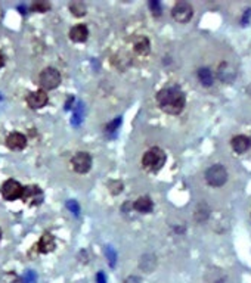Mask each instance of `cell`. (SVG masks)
I'll return each instance as SVG.
<instances>
[{
  "label": "cell",
  "mask_w": 251,
  "mask_h": 283,
  "mask_svg": "<svg viewBox=\"0 0 251 283\" xmlns=\"http://www.w3.org/2000/svg\"><path fill=\"white\" fill-rule=\"evenodd\" d=\"M157 104L169 115H179L186 105V94L179 86H167L157 93Z\"/></svg>",
  "instance_id": "obj_1"
},
{
  "label": "cell",
  "mask_w": 251,
  "mask_h": 283,
  "mask_svg": "<svg viewBox=\"0 0 251 283\" xmlns=\"http://www.w3.org/2000/svg\"><path fill=\"white\" fill-rule=\"evenodd\" d=\"M167 161V155L161 148H151L142 156V167L149 173H158Z\"/></svg>",
  "instance_id": "obj_2"
},
{
  "label": "cell",
  "mask_w": 251,
  "mask_h": 283,
  "mask_svg": "<svg viewBox=\"0 0 251 283\" xmlns=\"http://www.w3.org/2000/svg\"><path fill=\"white\" fill-rule=\"evenodd\" d=\"M205 181L211 187H222L228 181V171L222 164H213L205 170Z\"/></svg>",
  "instance_id": "obj_3"
},
{
  "label": "cell",
  "mask_w": 251,
  "mask_h": 283,
  "mask_svg": "<svg viewBox=\"0 0 251 283\" xmlns=\"http://www.w3.org/2000/svg\"><path fill=\"white\" fill-rule=\"evenodd\" d=\"M61 74L56 68H45L40 75H39V84L45 88V90H53L61 84Z\"/></svg>",
  "instance_id": "obj_4"
},
{
  "label": "cell",
  "mask_w": 251,
  "mask_h": 283,
  "mask_svg": "<svg viewBox=\"0 0 251 283\" xmlns=\"http://www.w3.org/2000/svg\"><path fill=\"white\" fill-rule=\"evenodd\" d=\"M23 191H24V186L17 181V180H6L2 187H0V194L2 196L6 199V201H15V199H20L21 195H23Z\"/></svg>",
  "instance_id": "obj_5"
},
{
  "label": "cell",
  "mask_w": 251,
  "mask_h": 283,
  "mask_svg": "<svg viewBox=\"0 0 251 283\" xmlns=\"http://www.w3.org/2000/svg\"><path fill=\"white\" fill-rule=\"evenodd\" d=\"M172 17L179 24H186L194 17V8L188 2H178L172 9Z\"/></svg>",
  "instance_id": "obj_6"
},
{
  "label": "cell",
  "mask_w": 251,
  "mask_h": 283,
  "mask_svg": "<svg viewBox=\"0 0 251 283\" xmlns=\"http://www.w3.org/2000/svg\"><path fill=\"white\" fill-rule=\"evenodd\" d=\"M21 199H23L27 205H30V207H37V205H40V204L43 202L45 195H43L42 189H40L39 186L31 184V186H25V187H24Z\"/></svg>",
  "instance_id": "obj_7"
},
{
  "label": "cell",
  "mask_w": 251,
  "mask_h": 283,
  "mask_svg": "<svg viewBox=\"0 0 251 283\" xmlns=\"http://www.w3.org/2000/svg\"><path fill=\"white\" fill-rule=\"evenodd\" d=\"M71 165L75 173L86 174L92 168V156L88 152H77L71 159Z\"/></svg>",
  "instance_id": "obj_8"
},
{
  "label": "cell",
  "mask_w": 251,
  "mask_h": 283,
  "mask_svg": "<svg viewBox=\"0 0 251 283\" xmlns=\"http://www.w3.org/2000/svg\"><path fill=\"white\" fill-rule=\"evenodd\" d=\"M216 75H217V78H219L222 83L230 84V83H233L235 78H236V69H235L229 62L225 61V62L219 64Z\"/></svg>",
  "instance_id": "obj_9"
},
{
  "label": "cell",
  "mask_w": 251,
  "mask_h": 283,
  "mask_svg": "<svg viewBox=\"0 0 251 283\" xmlns=\"http://www.w3.org/2000/svg\"><path fill=\"white\" fill-rule=\"evenodd\" d=\"M47 94L45 90H36V91H31L28 96H27V104L31 109H40L43 107L47 105Z\"/></svg>",
  "instance_id": "obj_10"
},
{
  "label": "cell",
  "mask_w": 251,
  "mask_h": 283,
  "mask_svg": "<svg viewBox=\"0 0 251 283\" xmlns=\"http://www.w3.org/2000/svg\"><path fill=\"white\" fill-rule=\"evenodd\" d=\"M6 146L11 151H23L27 146V137L23 133L14 131L6 137Z\"/></svg>",
  "instance_id": "obj_11"
},
{
  "label": "cell",
  "mask_w": 251,
  "mask_h": 283,
  "mask_svg": "<svg viewBox=\"0 0 251 283\" xmlns=\"http://www.w3.org/2000/svg\"><path fill=\"white\" fill-rule=\"evenodd\" d=\"M230 146L233 149L235 153H244L247 152L250 148H251V139L248 136H244V134H236L232 137L230 140Z\"/></svg>",
  "instance_id": "obj_12"
},
{
  "label": "cell",
  "mask_w": 251,
  "mask_h": 283,
  "mask_svg": "<svg viewBox=\"0 0 251 283\" xmlns=\"http://www.w3.org/2000/svg\"><path fill=\"white\" fill-rule=\"evenodd\" d=\"M55 246H56V243H55L53 235H50V233H43V236L40 238L39 243L36 245V249H37V252H40V254H49V252H52V251L55 249Z\"/></svg>",
  "instance_id": "obj_13"
},
{
  "label": "cell",
  "mask_w": 251,
  "mask_h": 283,
  "mask_svg": "<svg viewBox=\"0 0 251 283\" xmlns=\"http://www.w3.org/2000/svg\"><path fill=\"white\" fill-rule=\"evenodd\" d=\"M68 34H69V39L72 42H75V43H85L88 40V37H89V30H88L86 25L80 24V25L72 27Z\"/></svg>",
  "instance_id": "obj_14"
},
{
  "label": "cell",
  "mask_w": 251,
  "mask_h": 283,
  "mask_svg": "<svg viewBox=\"0 0 251 283\" xmlns=\"http://www.w3.org/2000/svg\"><path fill=\"white\" fill-rule=\"evenodd\" d=\"M204 279H205L207 283H226V280H228V277L223 273V270L216 268V267L208 268L205 276H204Z\"/></svg>",
  "instance_id": "obj_15"
},
{
  "label": "cell",
  "mask_w": 251,
  "mask_h": 283,
  "mask_svg": "<svg viewBox=\"0 0 251 283\" xmlns=\"http://www.w3.org/2000/svg\"><path fill=\"white\" fill-rule=\"evenodd\" d=\"M133 49H135V52H136L137 55L145 56V55H148L149 50H151V43H149V40H148L145 36H137V37L133 40Z\"/></svg>",
  "instance_id": "obj_16"
},
{
  "label": "cell",
  "mask_w": 251,
  "mask_h": 283,
  "mask_svg": "<svg viewBox=\"0 0 251 283\" xmlns=\"http://www.w3.org/2000/svg\"><path fill=\"white\" fill-rule=\"evenodd\" d=\"M135 210L139 211V213H143V214H148L154 210V202L149 196H140L136 199V202L133 204Z\"/></svg>",
  "instance_id": "obj_17"
},
{
  "label": "cell",
  "mask_w": 251,
  "mask_h": 283,
  "mask_svg": "<svg viewBox=\"0 0 251 283\" xmlns=\"http://www.w3.org/2000/svg\"><path fill=\"white\" fill-rule=\"evenodd\" d=\"M197 75H198L200 83H201L204 87H211V86H213V83H214V75H213V72H211L210 68H207V66L200 68V69L197 71Z\"/></svg>",
  "instance_id": "obj_18"
},
{
  "label": "cell",
  "mask_w": 251,
  "mask_h": 283,
  "mask_svg": "<svg viewBox=\"0 0 251 283\" xmlns=\"http://www.w3.org/2000/svg\"><path fill=\"white\" fill-rule=\"evenodd\" d=\"M139 267H140V270H143L145 273H152L154 268L157 267V257L152 255V254H145V255L140 258Z\"/></svg>",
  "instance_id": "obj_19"
},
{
  "label": "cell",
  "mask_w": 251,
  "mask_h": 283,
  "mask_svg": "<svg viewBox=\"0 0 251 283\" xmlns=\"http://www.w3.org/2000/svg\"><path fill=\"white\" fill-rule=\"evenodd\" d=\"M208 217H210V207H208L205 202H201V204L197 207V210H195L194 218H195V221H198V223H204Z\"/></svg>",
  "instance_id": "obj_20"
},
{
  "label": "cell",
  "mask_w": 251,
  "mask_h": 283,
  "mask_svg": "<svg viewBox=\"0 0 251 283\" xmlns=\"http://www.w3.org/2000/svg\"><path fill=\"white\" fill-rule=\"evenodd\" d=\"M69 11L77 18H81V17H85L88 14V8H86V5L83 3V2H72V3H69Z\"/></svg>",
  "instance_id": "obj_21"
},
{
  "label": "cell",
  "mask_w": 251,
  "mask_h": 283,
  "mask_svg": "<svg viewBox=\"0 0 251 283\" xmlns=\"http://www.w3.org/2000/svg\"><path fill=\"white\" fill-rule=\"evenodd\" d=\"M21 283H37V274L33 270H27L21 279Z\"/></svg>",
  "instance_id": "obj_22"
},
{
  "label": "cell",
  "mask_w": 251,
  "mask_h": 283,
  "mask_svg": "<svg viewBox=\"0 0 251 283\" xmlns=\"http://www.w3.org/2000/svg\"><path fill=\"white\" fill-rule=\"evenodd\" d=\"M120 126H121V117H117L114 121H111V123L107 126V133H114V131H117Z\"/></svg>",
  "instance_id": "obj_23"
},
{
  "label": "cell",
  "mask_w": 251,
  "mask_h": 283,
  "mask_svg": "<svg viewBox=\"0 0 251 283\" xmlns=\"http://www.w3.org/2000/svg\"><path fill=\"white\" fill-rule=\"evenodd\" d=\"M105 254H107V258L110 260V264H111V265H115V260H117V255H115V252L113 251V248L107 246V248H105Z\"/></svg>",
  "instance_id": "obj_24"
},
{
  "label": "cell",
  "mask_w": 251,
  "mask_h": 283,
  "mask_svg": "<svg viewBox=\"0 0 251 283\" xmlns=\"http://www.w3.org/2000/svg\"><path fill=\"white\" fill-rule=\"evenodd\" d=\"M31 9L37 11V12H46L47 9H50V5H47V3H34L31 6Z\"/></svg>",
  "instance_id": "obj_25"
},
{
  "label": "cell",
  "mask_w": 251,
  "mask_h": 283,
  "mask_svg": "<svg viewBox=\"0 0 251 283\" xmlns=\"http://www.w3.org/2000/svg\"><path fill=\"white\" fill-rule=\"evenodd\" d=\"M149 6H151V9H152V14H154V15H157V17H160V15H161V6H160V3H158V2H151V3H149Z\"/></svg>",
  "instance_id": "obj_26"
},
{
  "label": "cell",
  "mask_w": 251,
  "mask_h": 283,
  "mask_svg": "<svg viewBox=\"0 0 251 283\" xmlns=\"http://www.w3.org/2000/svg\"><path fill=\"white\" fill-rule=\"evenodd\" d=\"M81 117H83V112H81V108H78L75 112H74V118H72V124L74 126H78L80 124V121H81Z\"/></svg>",
  "instance_id": "obj_27"
},
{
  "label": "cell",
  "mask_w": 251,
  "mask_h": 283,
  "mask_svg": "<svg viewBox=\"0 0 251 283\" xmlns=\"http://www.w3.org/2000/svg\"><path fill=\"white\" fill-rule=\"evenodd\" d=\"M67 207H68L71 211H74V214H75V216H78L80 208H78V204H77L75 201H68V202H67Z\"/></svg>",
  "instance_id": "obj_28"
},
{
  "label": "cell",
  "mask_w": 251,
  "mask_h": 283,
  "mask_svg": "<svg viewBox=\"0 0 251 283\" xmlns=\"http://www.w3.org/2000/svg\"><path fill=\"white\" fill-rule=\"evenodd\" d=\"M96 283H107V279H105V274L102 271H99L96 274Z\"/></svg>",
  "instance_id": "obj_29"
},
{
  "label": "cell",
  "mask_w": 251,
  "mask_h": 283,
  "mask_svg": "<svg viewBox=\"0 0 251 283\" xmlns=\"http://www.w3.org/2000/svg\"><path fill=\"white\" fill-rule=\"evenodd\" d=\"M124 283H140V279L137 276H130L124 280Z\"/></svg>",
  "instance_id": "obj_30"
},
{
  "label": "cell",
  "mask_w": 251,
  "mask_h": 283,
  "mask_svg": "<svg viewBox=\"0 0 251 283\" xmlns=\"http://www.w3.org/2000/svg\"><path fill=\"white\" fill-rule=\"evenodd\" d=\"M3 65H5V56L0 53V68H2Z\"/></svg>",
  "instance_id": "obj_31"
},
{
  "label": "cell",
  "mask_w": 251,
  "mask_h": 283,
  "mask_svg": "<svg viewBox=\"0 0 251 283\" xmlns=\"http://www.w3.org/2000/svg\"><path fill=\"white\" fill-rule=\"evenodd\" d=\"M0 240H2V229H0Z\"/></svg>",
  "instance_id": "obj_32"
}]
</instances>
